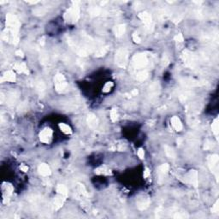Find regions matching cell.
<instances>
[{
	"label": "cell",
	"instance_id": "cell-15",
	"mask_svg": "<svg viewBox=\"0 0 219 219\" xmlns=\"http://www.w3.org/2000/svg\"><path fill=\"white\" fill-rule=\"evenodd\" d=\"M38 171L40 173V175H41L42 176H48L51 174V169H50L49 165L46 164H40V166L38 168Z\"/></svg>",
	"mask_w": 219,
	"mask_h": 219
},
{
	"label": "cell",
	"instance_id": "cell-30",
	"mask_svg": "<svg viewBox=\"0 0 219 219\" xmlns=\"http://www.w3.org/2000/svg\"><path fill=\"white\" fill-rule=\"evenodd\" d=\"M17 95L14 92L10 94V96H8V105H12L16 103V99H17Z\"/></svg>",
	"mask_w": 219,
	"mask_h": 219
},
{
	"label": "cell",
	"instance_id": "cell-29",
	"mask_svg": "<svg viewBox=\"0 0 219 219\" xmlns=\"http://www.w3.org/2000/svg\"><path fill=\"white\" fill-rule=\"evenodd\" d=\"M211 129H212V132L214 133V134H215L216 136H218V133H219L218 118H216V119L214 120V122L212 123Z\"/></svg>",
	"mask_w": 219,
	"mask_h": 219
},
{
	"label": "cell",
	"instance_id": "cell-26",
	"mask_svg": "<svg viewBox=\"0 0 219 219\" xmlns=\"http://www.w3.org/2000/svg\"><path fill=\"white\" fill-rule=\"evenodd\" d=\"M59 128L61 129V131L64 133L65 134H72V129L68 124L65 123H60L59 124Z\"/></svg>",
	"mask_w": 219,
	"mask_h": 219
},
{
	"label": "cell",
	"instance_id": "cell-23",
	"mask_svg": "<svg viewBox=\"0 0 219 219\" xmlns=\"http://www.w3.org/2000/svg\"><path fill=\"white\" fill-rule=\"evenodd\" d=\"M150 97L153 98V97H157L158 92H159V86L157 83H153L151 87H150Z\"/></svg>",
	"mask_w": 219,
	"mask_h": 219
},
{
	"label": "cell",
	"instance_id": "cell-13",
	"mask_svg": "<svg viewBox=\"0 0 219 219\" xmlns=\"http://www.w3.org/2000/svg\"><path fill=\"white\" fill-rule=\"evenodd\" d=\"M3 81H8V82H15L16 81V75L13 71L10 70V71H6L2 78H1V82Z\"/></svg>",
	"mask_w": 219,
	"mask_h": 219
},
{
	"label": "cell",
	"instance_id": "cell-38",
	"mask_svg": "<svg viewBox=\"0 0 219 219\" xmlns=\"http://www.w3.org/2000/svg\"><path fill=\"white\" fill-rule=\"evenodd\" d=\"M219 211V200H217L216 203L214 204V205L211 208V212L212 213H218Z\"/></svg>",
	"mask_w": 219,
	"mask_h": 219
},
{
	"label": "cell",
	"instance_id": "cell-28",
	"mask_svg": "<svg viewBox=\"0 0 219 219\" xmlns=\"http://www.w3.org/2000/svg\"><path fill=\"white\" fill-rule=\"evenodd\" d=\"M88 12H89L91 16H97L101 13V9L99 7H98V6H94V7H91L89 9Z\"/></svg>",
	"mask_w": 219,
	"mask_h": 219
},
{
	"label": "cell",
	"instance_id": "cell-48",
	"mask_svg": "<svg viewBox=\"0 0 219 219\" xmlns=\"http://www.w3.org/2000/svg\"><path fill=\"white\" fill-rule=\"evenodd\" d=\"M138 93H139V92H138V90H137V89H134V90L131 92V94H132L133 96H136V95L138 94Z\"/></svg>",
	"mask_w": 219,
	"mask_h": 219
},
{
	"label": "cell",
	"instance_id": "cell-25",
	"mask_svg": "<svg viewBox=\"0 0 219 219\" xmlns=\"http://www.w3.org/2000/svg\"><path fill=\"white\" fill-rule=\"evenodd\" d=\"M57 192L58 194L63 195V197H67L68 195V188L66 186H64L63 184H58L57 187Z\"/></svg>",
	"mask_w": 219,
	"mask_h": 219
},
{
	"label": "cell",
	"instance_id": "cell-18",
	"mask_svg": "<svg viewBox=\"0 0 219 219\" xmlns=\"http://www.w3.org/2000/svg\"><path fill=\"white\" fill-rule=\"evenodd\" d=\"M64 198H65V197H63V195H60V194H58L56 198H54L53 204H54L55 210H59V209L63 206L64 200H65Z\"/></svg>",
	"mask_w": 219,
	"mask_h": 219
},
{
	"label": "cell",
	"instance_id": "cell-27",
	"mask_svg": "<svg viewBox=\"0 0 219 219\" xmlns=\"http://www.w3.org/2000/svg\"><path fill=\"white\" fill-rule=\"evenodd\" d=\"M95 173L98 175H109L111 174L110 170L107 169L106 167H99L98 169L95 170Z\"/></svg>",
	"mask_w": 219,
	"mask_h": 219
},
{
	"label": "cell",
	"instance_id": "cell-47",
	"mask_svg": "<svg viewBox=\"0 0 219 219\" xmlns=\"http://www.w3.org/2000/svg\"><path fill=\"white\" fill-rule=\"evenodd\" d=\"M16 56H18V57H21V58H23V57H24V55H23V52H22V51H21V50H18V51H16Z\"/></svg>",
	"mask_w": 219,
	"mask_h": 219
},
{
	"label": "cell",
	"instance_id": "cell-36",
	"mask_svg": "<svg viewBox=\"0 0 219 219\" xmlns=\"http://www.w3.org/2000/svg\"><path fill=\"white\" fill-rule=\"evenodd\" d=\"M12 192H13V187H12L10 184L5 185V191H4V193H5L7 196L11 195V194H12Z\"/></svg>",
	"mask_w": 219,
	"mask_h": 219
},
{
	"label": "cell",
	"instance_id": "cell-42",
	"mask_svg": "<svg viewBox=\"0 0 219 219\" xmlns=\"http://www.w3.org/2000/svg\"><path fill=\"white\" fill-rule=\"evenodd\" d=\"M212 147V143L211 142V141H206L205 143H204V148L205 149V150H209V149H211Z\"/></svg>",
	"mask_w": 219,
	"mask_h": 219
},
{
	"label": "cell",
	"instance_id": "cell-40",
	"mask_svg": "<svg viewBox=\"0 0 219 219\" xmlns=\"http://www.w3.org/2000/svg\"><path fill=\"white\" fill-rule=\"evenodd\" d=\"M174 40L177 42H182L184 40V38H183V35L182 33H179V34H176L175 37H174Z\"/></svg>",
	"mask_w": 219,
	"mask_h": 219
},
{
	"label": "cell",
	"instance_id": "cell-2",
	"mask_svg": "<svg viewBox=\"0 0 219 219\" xmlns=\"http://www.w3.org/2000/svg\"><path fill=\"white\" fill-rule=\"evenodd\" d=\"M128 61V51L126 48H119L115 56V63L120 68H126Z\"/></svg>",
	"mask_w": 219,
	"mask_h": 219
},
{
	"label": "cell",
	"instance_id": "cell-49",
	"mask_svg": "<svg viewBox=\"0 0 219 219\" xmlns=\"http://www.w3.org/2000/svg\"><path fill=\"white\" fill-rule=\"evenodd\" d=\"M4 98H5V97H4L3 94H1V103H3V100H4Z\"/></svg>",
	"mask_w": 219,
	"mask_h": 219
},
{
	"label": "cell",
	"instance_id": "cell-41",
	"mask_svg": "<svg viewBox=\"0 0 219 219\" xmlns=\"http://www.w3.org/2000/svg\"><path fill=\"white\" fill-rule=\"evenodd\" d=\"M133 40H134V41L135 43H138V44L141 42V39L139 37V35H138L136 33L133 34Z\"/></svg>",
	"mask_w": 219,
	"mask_h": 219
},
{
	"label": "cell",
	"instance_id": "cell-43",
	"mask_svg": "<svg viewBox=\"0 0 219 219\" xmlns=\"http://www.w3.org/2000/svg\"><path fill=\"white\" fill-rule=\"evenodd\" d=\"M138 156H139V157L141 159H144V157H145V152H144V150L142 148H140L138 150Z\"/></svg>",
	"mask_w": 219,
	"mask_h": 219
},
{
	"label": "cell",
	"instance_id": "cell-33",
	"mask_svg": "<svg viewBox=\"0 0 219 219\" xmlns=\"http://www.w3.org/2000/svg\"><path fill=\"white\" fill-rule=\"evenodd\" d=\"M110 120L112 122H116L118 118V114H117V110L116 109H112L110 110Z\"/></svg>",
	"mask_w": 219,
	"mask_h": 219
},
{
	"label": "cell",
	"instance_id": "cell-46",
	"mask_svg": "<svg viewBox=\"0 0 219 219\" xmlns=\"http://www.w3.org/2000/svg\"><path fill=\"white\" fill-rule=\"evenodd\" d=\"M149 175H150V170H149L148 168H146V170H145V171H144V177H145V178H147Z\"/></svg>",
	"mask_w": 219,
	"mask_h": 219
},
{
	"label": "cell",
	"instance_id": "cell-6",
	"mask_svg": "<svg viewBox=\"0 0 219 219\" xmlns=\"http://www.w3.org/2000/svg\"><path fill=\"white\" fill-rule=\"evenodd\" d=\"M182 58H183V61L185 64L191 68V69H194L197 65V58L196 56L188 51H183V54H182Z\"/></svg>",
	"mask_w": 219,
	"mask_h": 219
},
{
	"label": "cell",
	"instance_id": "cell-9",
	"mask_svg": "<svg viewBox=\"0 0 219 219\" xmlns=\"http://www.w3.org/2000/svg\"><path fill=\"white\" fill-rule=\"evenodd\" d=\"M138 17L142 21V22L146 25L147 28H150L152 26V17L148 12L146 11L141 12L138 15Z\"/></svg>",
	"mask_w": 219,
	"mask_h": 219
},
{
	"label": "cell",
	"instance_id": "cell-35",
	"mask_svg": "<svg viewBox=\"0 0 219 219\" xmlns=\"http://www.w3.org/2000/svg\"><path fill=\"white\" fill-rule=\"evenodd\" d=\"M173 218H188V215L186 212H175Z\"/></svg>",
	"mask_w": 219,
	"mask_h": 219
},
{
	"label": "cell",
	"instance_id": "cell-37",
	"mask_svg": "<svg viewBox=\"0 0 219 219\" xmlns=\"http://www.w3.org/2000/svg\"><path fill=\"white\" fill-rule=\"evenodd\" d=\"M112 86H113V83L112 82H107L105 85V87H104V88H103V92L104 93H108L110 91V89H111V87H112Z\"/></svg>",
	"mask_w": 219,
	"mask_h": 219
},
{
	"label": "cell",
	"instance_id": "cell-19",
	"mask_svg": "<svg viewBox=\"0 0 219 219\" xmlns=\"http://www.w3.org/2000/svg\"><path fill=\"white\" fill-rule=\"evenodd\" d=\"M14 69L17 70L19 73H23L28 75V69L26 66V64L24 63H16L14 65Z\"/></svg>",
	"mask_w": 219,
	"mask_h": 219
},
{
	"label": "cell",
	"instance_id": "cell-45",
	"mask_svg": "<svg viewBox=\"0 0 219 219\" xmlns=\"http://www.w3.org/2000/svg\"><path fill=\"white\" fill-rule=\"evenodd\" d=\"M20 169H21V170L23 171V172H27V171L28 170V167L26 166V165H24V164L21 165V166H20Z\"/></svg>",
	"mask_w": 219,
	"mask_h": 219
},
{
	"label": "cell",
	"instance_id": "cell-22",
	"mask_svg": "<svg viewBox=\"0 0 219 219\" xmlns=\"http://www.w3.org/2000/svg\"><path fill=\"white\" fill-rule=\"evenodd\" d=\"M148 76H149V73L148 71L146 70H141V71H139L136 75V80L140 82H142L144 80H146V79L148 78Z\"/></svg>",
	"mask_w": 219,
	"mask_h": 219
},
{
	"label": "cell",
	"instance_id": "cell-7",
	"mask_svg": "<svg viewBox=\"0 0 219 219\" xmlns=\"http://www.w3.org/2000/svg\"><path fill=\"white\" fill-rule=\"evenodd\" d=\"M185 182L193 186L194 188H197L198 187V182H199V180H198V172L194 170H189L186 175H185Z\"/></svg>",
	"mask_w": 219,
	"mask_h": 219
},
{
	"label": "cell",
	"instance_id": "cell-14",
	"mask_svg": "<svg viewBox=\"0 0 219 219\" xmlns=\"http://www.w3.org/2000/svg\"><path fill=\"white\" fill-rule=\"evenodd\" d=\"M113 32L116 38H121L126 32L125 24H119V25L115 26L113 28Z\"/></svg>",
	"mask_w": 219,
	"mask_h": 219
},
{
	"label": "cell",
	"instance_id": "cell-12",
	"mask_svg": "<svg viewBox=\"0 0 219 219\" xmlns=\"http://www.w3.org/2000/svg\"><path fill=\"white\" fill-rule=\"evenodd\" d=\"M181 85H182L185 87H197L200 86V83L198 80H195L191 78H184L180 80Z\"/></svg>",
	"mask_w": 219,
	"mask_h": 219
},
{
	"label": "cell",
	"instance_id": "cell-4",
	"mask_svg": "<svg viewBox=\"0 0 219 219\" xmlns=\"http://www.w3.org/2000/svg\"><path fill=\"white\" fill-rule=\"evenodd\" d=\"M54 81H55V89L58 93L62 94L67 89L68 84L63 74H58L55 76Z\"/></svg>",
	"mask_w": 219,
	"mask_h": 219
},
{
	"label": "cell",
	"instance_id": "cell-31",
	"mask_svg": "<svg viewBox=\"0 0 219 219\" xmlns=\"http://www.w3.org/2000/svg\"><path fill=\"white\" fill-rule=\"evenodd\" d=\"M77 188H78V191L80 193V194L82 196H85V197H88V193L87 191V189L85 188V186L81 183H78L77 184Z\"/></svg>",
	"mask_w": 219,
	"mask_h": 219
},
{
	"label": "cell",
	"instance_id": "cell-16",
	"mask_svg": "<svg viewBox=\"0 0 219 219\" xmlns=\"http://www.w3.org/2000/svg\"><path fill=\"white\" fill-rule=\"evenodd\" d=\"M171 125L173 126V128L176 130V131H181L182 129V121H181V119L178 117V116H173L172 118H171Z\"/></svg>",
	"mask_w": 219,
	"mask_h": 219
},
{
	"label": "cell",
	"instance_id": "cell-1",
	"mask_svg": "<svg viewBox=\"0 0 219 219\" xmlns=\"http://www.w3.org/2000/svg\"><path fill=\"white\" fill-rule=\"evenodd\" d=\"M80 18V6L78 2H73L72 6L64 14V20L69 22H76Z\"/></svg>",
	"mask_w": 219,
	"mask_h": 219
},
{
	"label": "cell",
	"instance_id": "cell-17",
	"mask_svg": "<svg viewBox=\"0 0 219 219\" xmlns=\"http://www.w3.org/2000/svg\"><path fill=\"white\" fill-rule=\"evenodd\" d=\"M169 169H170V166L168 164H164L162 165H160L157 169V175L159 176L160 179H163V177L168 173L169 171Z\"/></svg>",
	"mask_w": 219,
	"mask_h": 219
},
{
	"label": "cell",
	"instance_id": "cell-39",
	"mask_svg": "<svg viewBox=\"0 0 219 219\" xmlns=\"http://www.w3.org/2000/svg\"><path fill=\"white\" fill-rule=\"evenodd\" d=\"M162 62H163V64H164V66H167V65L170 63V58H169V56H168L167 54H164Z\"/></svg>",
	"mask_w": 219,
	"mask_h": 219
},
{
	"label": "cell",
	"instance_id": "cell-11",
	"mask_svg": "<svg viewBox=\"0 0 219 219\" xmlns=\"http://www.w3.org/2000/svg\"><path fill=\"white\" fill-rule=\"evenodd\" d=\"M87 123L89 126L90 128L92 129H96L98 126V118L94 115V113H90L88 114L87 116Z\"/></svg>",
	"mask_w": 219,
	"mask_h": 219
},
{
	"label": "cell",
	"instance_id": "cell-44",
	"mask_svg": "<svg viewBox=\"0 0 219 219\" xmlns=\"http://www.w3.org/2000/svg\"><path fill=\"white\" fill-rule=\"evenodd\" d=\"M126 148H127V146H126L125 144H121V145H119V146H118V147H117L118 151H121V152L126 150Z\"/></svg>",
	"mask_w": 219,
	"mask_h": 219
},
{
	"label": "cell",
	"instance_id": "cell-8",
	"mask_svg": "<svg viewBox=\"0 0 219 219\" xmlns=\"http://www.w3.org/2000/svg\"><path fill=\"white\" fill-rule=\"evenodd\" d=\"M52 138V130L50 128H44L40 134V140L41 142L48 144Z\"/></svg>",
	"mask_w": 219,
	"mask_h": 219
},
{
	"label": "cell",
	"instance_id": "cell-24",
	"mask_svg": "<svg viewBox=\"0 0 219 219\" xmlns=\"http://www.w3.org/2000/svg\"><path fill=\"white\" fill-rule=\"evenodd\" d=\"M46 84L45 82L42 80H39L37 82H36V90L38 93L40 94H42L46 91Z\"/></svg>",
	"mask_w": 219,
	"mask_h": 219
},
{
	"label": "cell",
	"instance_id": "cell-34",
	"mask_svg": "<svg viewBox=\"0 0 219 219\" xmlns=\"http://www.w3.org/2000/svg\"><path fill=\"white\" fill-rule=\"evenodd\" d=\"M33 15H36V16H43L46 14V10H44L43 8H38V9H35L33 10Z\"/></svg>",
	"mask_w": 219,
	"mask_h": 219
},
{
	"label": "cell",
	"instance_id": "cell-5",
	"mask_svg": "<svg viewBox=\"0 0 219 219\" xmlns=\"http://www.w3.org/2000/svg\"><path fill=\"white\" fill-rule=\"evenodd\" d=\"M133 64L135 69H143L146 68L148 64V58L144 53H139L134 56Z\"/></svg>",
	"mask_w": 219,
	"mask_h": 219
},
{
	"label": "cell",
	"instance_id": "cell-21",
	"mask_svg": "<svg viewBox=\"0 0 219 219\" xmlns=\"http://www.w3.org/2000/svg\"><path fill=\"white\" fill-rule=\"evenodd\" d=\"M108 51V47L107 46H101L97 48L95 50V52H94V55L98 58H100V57H104Z\"/></svg>",
	"mask_w": 219,
	"mask_h": 219
},
{
	"label": "cell",
	"instance_id": "cell-32",
	"mask_svg": "<svg viewBox=\"0 0 219 219\" xmlns=\"http://www.w3.org/2000/svg\"><path fill=\"white\" fill-rule=\"evenodd\" d=\"M48 55L46 54V51H42L40 52V63L45 65L48 63Z\"/></svg>",
	"mask_w": 219,
	"mask_h": 219
},
{
	"label": "cell",
	"instance_id": "cell-10",
	"mask_svg": "<svg viewBox=\"0 0 219 219\" xmlns=\"http://www.w3.org/2000/svg\"><path fill=\"white\" fill-rule=\"evenodd\" d=\"M150 204H151L150 200L147 197H145V196L139 197L137 199V200H136L137 207H138L139 210H141V211H144V210L147 209L149 207Z\"/></svg>",
	"mask_w": 219,
	"mask_h": 219
},
{
	"label": "cell",
	"instance_id": "cell-20",
	"mask_svg": "<svg viewBox=\"0 0 219 219\" xmlns=\"http://www.w3.org/2000/svg\"><path fill=\"white\" fill-rule=\"evenodd\" d=\"M164 152H165L166 156L168 157L172 158V159L176 157V153H175V150L173 149L171 146H168V145H165V146H164Z\"/></svg>",
	"mask_w": 219,
	"mask_h": 219
},
{
	"label": "cell",
	"instance_id": "cell-3",
	"mask_svg": "<svg viewBox=\"0 0 219 219\" xmlns=\"http://www.w3.org/2000/svg\"><path fill=\"white\" fill-rule=\"evenodd\" d=\"M218 160L219 157L218 154L209 155L207 157L208 166H209L211 171L215 174L217 181H218Z\"/></svg>",
	"mask_w": 219,
	"mask_h": 219
}]
</instances>
